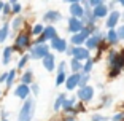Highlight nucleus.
Returning a JSON list of instances; mask_svg holds the SVG:
<instances>
[{"instance_id":"nucleus-24","label":"nucleus","mask_w":124,"mask_h":121,"mask_svg":"<svg viewBox=\"0 0 124 121\" xmlns=\"http://www.w3.org/2000/svg\"><path fill=\"white\" fill-rule=\"evenodd\" d=\"M33 83V72L30 69L24 70V73L21 75V84H26V86H30Z\"/></svg>"},{"instance_id":"nucleus-31","label":"nucleus","mask_w":124,"mask_h":121,"mask_svg":"<svg viewBox=\"0 0 124 121\" xmlns=\"http://www.w3.org/2000/svg\"><path fill=\"white\" fill-rule=\"evenodd\" d=\"M86 112H88V107H86V104H83V102H80V100H78L77 105H75V108H73V112H72V115H73V116H78V115L86 113Z\"/></svg>"},{"instance_id":"nucleus-2","label":"nucleus","mask_w":124,"mask_h":121,"mask_svg":"<svg viewBox=\"0 0 124 121\" xmlns=\"http://www.w3.org/2000/svg\"><path fill=\"white\" fill-rule=\"evenodd\" d=\"M33 115H35V99L29 97L24 100L21 110L18 113V121H32Z\"/></svg>"},{"instance_id":"nucleus-11","label":"nucleus","mask_w":124,"mask_h":121,"mask_svg":"<svg viewBox=\"0 0 124 121\" xmlns=\"http://www.w3.org/2000/svg\"><path fill=\"white\" fill-rule=\"evenodd\" d=\"M48 45H49V49L57 51V53H65L67 48H69V41H67L65 38H62V37H56L54 40H51Z\"/></svg>"},{"instance_id":"nucleus-35","label":"nucleus","mask_w":124,"mask_h":121,"mask_svg":"<svg viewBox=\"0 0 124 121\" xmlns=\"http://www.w3.org/2000/svg\"><path fill=\"white\" fill-rule=\"evenodd\" d=\"M89 81H91V75L81 73V77H80V83H78V88H84V86H88Z\"/></svg>"},{"instance_id":"nucleus-41","label":"nucleus","mask_w":124,"mask_h":121,"mask_svg":"<svg viewBox=\"0 0 124 121\" xmlns=\"http://www.w3.org/2000/svg\"><path fill=\"white\" fill-rule=\"evenodd\" d=\"M30 88V94H33V96H38V92H40V86H38V84L37 83H32L29 86Z\"/></svg>"},{"instance_id":"nucleus-13","label":"nucleus","mask_w":124,"mask_h":121,"mask_svg":"<svg viewBox=\"0 0 124 121\" xmlns=\"http://www.w3.org/2000/svg\"><path fill=\"white\" fill-rule=\"evenodd\" d=\"M83 22H81V19H77V18H69V21H67V30L70 32V35H75V33L81 32L83 30Z\"/></svg>"},{"instance_id":"nucleus-9","label":"nucleus","mask_w":124,"mask_h":121,"mask_svg":"<svg viewBox=\"0 0 124 121\" xmlns=\"http://www.w3.org/2000/svg\"><path fill=\"white\" fill-rule=\"evenodd\" d=\"M69 3V13H70V18H77V19H81L84 15V10L81 7V2L80 0H72V2H67Z\"/></svg>"},{"instance_id":"nucleus-44","label":"nucleus","mask_w":124,"mask_h":121,"mask_svg":"<svg viewBox=\"0 0 124 121\" xmlns=\"http://www.w3.org/2000/svg\"><path fill=\"white\" fill-rule=\"evenodd\" d=\"M61 121H78V120H77V116H73V115H62Z\"/></svg>"},{"instance_id":"nucleus-3","label":"nucleus","mask_w":124,"mask_h":121,"mask_svg":"<svg viewBox=\"0 0 124 121\" xmlns=\"http://www.w3.org/2000/svg\"><path fill=\"white\" fill-rule=\"evenodd\" d=\"M65 54L73 57V59H77V61H80V62H84V61H88V59L92 57V53L88 51L84 46H72V45H69Z\"/></svg>"},{"instance_id":"nucleus-50","label":"nucleus","mask_w":124,"mask_h":121,"mask_svg":"<svg viewBox=\"0 0 124 121\" xmlns=\"http://www.w3.org/2000/svg\"><path fill=\"white\" fill-rule=\"evenodd\" d=\"M0 121H8V120H0Z\"/></svg>"},{"instance_id":"nucleus-42","label":"nucleus","mask_w":124,"mask_h":121,"mask_svg":"<svg viewBox=\"0 0 124 121\" xmlns=\"http://www.w3.org/2000/svg\"><path fill=\"white\" fill-rule=\"evenodd\" d=\"M105 0H89V7H91V10L92 8H95V7H99V5H102Z\"/></svg>"},{"instance_id":"nucleus-14","label":"nucleus","mask_w":124,"mask_h":121,"mask_svg":"<svg viewBox=\"0 0 124 121\" xmlns=\"http://www.w3.org/2000/svg\"><path fill=\"white\" fill-rule=\"evenodd\" d=\"M41 64H43V67H45V70H46V72H54V70H56V65H57L54 53H48V54L41 59Z\"/></svg>"},{"instance_id":"nucleus-48","label":"nucleus","mask_w":124,"mask_h":121,"mask_svg":"<svg viewBox=\"0 0 124 121\" xmlns=\"http://www.w3.org/2000/svg\"><path fill=\"white\" fill-rule=\"evenodd\" d=\"M121 21L124 22V11H121Z\"/></svg>"},{"instance_id":"nucleus-22","label":"nucleus","mask_w":124,"mask_h":121,"mask_svg":"<svg viewBox=\"0 0 124 121\" xmlns=\"http://www.w3.org/2000/svg\"><path fill=\"white\" fill-rule=\"evenodd\" d=\"M67 67L70 69V73H81V70H83V62L70 57V62H67Z\"/></svg>"},{"instance_id":"nucleus-15","label":"nucleus","mask_w":124,"mask_h":121,"mask_svg":"<svg viewBox=\"0 0 124 121\" xmlns=\"http://www.w3.org/2000/svg\"><path fill=\"white\" fill-rule=\"evenodd\" d=\"M77 102H78V99L75 97V96L67 97V99L64 100V104H62V108H61L62 115H72V112H73V108H75V105H77Z\"/></svg>"},{"instance_id":"nucleus-21","label":"nucleus","mask_w":124,"mask_h":121,"mask_svg":"<svg viewBox=\"0 0 124 121\" xmlns=\"http://www.w3.org/2000/svg\"><path fill=\"white\" fill-rule=\"evenodd\" d=\"M116 57H118V49H115V48H110L108 51H107V54H105V62H107V65H108V69L115 65V62H116Z\"/></svg>"},{"instance_id":"nucleus-4","label":"nucleus","mask_w":124,"mask_h":121,"mask_svg":"<svg viewBox=\"0 0 124 121\" xmlns=\"http://www.w3.org/2000/svg\"><path fill=\"white\" fill-rule=\"evenodd\" d=\"M48 53H51L49 45H48V43H43V45H32V46L29 48L27 54H29V57L33 59V61H41V59H43Z\"/></svg>"},{"instance_id":"nucleus-20","label":"nucleus","mask_w":124,"mask_h":121,"mask_svg":"<svg viewBox=\"0 0 124 121\" xmlns=\"http://www.w3.org/2000/svg\"><path fill=\"white\" fill-rule=\"evenodd\" d=\"M24 24H26V19L22 18V16H15V19L10 22V30H13V32H21Z\"/></svg>"},{"instance_id":"nucleus-28","label":"nucleus","mask_w":124,"mask_h":121,"mask_svg":"<svg viewBox=\"0 0 124 121\" xmlns=\"http://www.w3.org/2000/svg\"><path fill=\"white\" fill-rule=\"evenodd\" d=\"M16 75H18V70H16V69H11L10 72H8L7 81H5V86H7V89H10L11 86H13V83H15V80H16Z\"/></svg>"},{"instance_id":"nucleus-25","label":"nucleus","mask_w":124,"mask_h":121,"mask_svg":"<svg viewBox=\"0 0 124 121\" xmlns=\"http://www.w3.org/2000/svg\"><path fill=\"white\" fill-rule=\"evenodd\" d=\"M10 33H11V30H10V24H8V22L2 24V26H0V43H3V41L7 40L8 37H10Z\"/></svg>"},{"instance_id":"nucleus-7","label":"nucleus","mask_w":124,"mask_h":121,"mask_svg":"<svg viewBox=\"0 0 124 121\" xmlns=\"http://www.w3.org/2000/svg\"><path fill=\"white\" fill-rule=\"evenodd\" d=\"M119 21H121V11H118V10L110 11L108 16L105 18V27H107V30L116 29V27L119 26Z\"/></svg>"},{"instance_id":"nucleus-5","label":"nucleus","mask_w":124,"mask_h":121,"mask_svg":"<svg viewBox=\"0 0 124 121\" xmlns=\"http://www.w3.org/2000/svg\"><path fill=\"white\" fill-rule=\"evenodd\" d=\"M94 96H95V89L92 88L91 84H88V86H84V88H78L75 97H77L80 102L88 105V104H91L92 100H94Z\"/></svg>"},{"instance_id":"nucleus-38","label":"nucleus","mask_w":124,"mask_h":121,"mask_svg":"<svg viewBox=\"0 0 124 121\" xmlns=\"http://www.w3.org/2000/svg\"><path fill=\"white\" fill-rule=\"evenodd\" d=\"M91 121H108V118L103 116L102 113H94L91 116Z\"/></svg>"},{"instance_id":"nucleus-8","label":"nucleus","mask_w":124,"mask_h":121,"mask_svg":"<svg viewBox=\"0 0 124 121\" xmlns=\"http://www.w3.org/2000/svg\"><path fill=\"white\" fill-rule=\"evenodd\" d=\"M57 69V73H56V86H62L65 83V78H67V61H59V64L56 65Z\"/></svg>"},{"instance_id":"nucleus-30","label":"nucleus","mask_w":124,"mask_h":121,"mask_svg":"<svg viewBox=\"0 0 124 121\" xmlns=\"http://www.w3.org/2000/svg\"><path fill=\"white\" fill-rule=\"evenodd\" d=\"M10 7H11V15L21 16V13H22V3H19V2H16V0H11Z\"/></svg>"},{"instance_id":"nucleus-6","label":"nucleus","mask_w":124,"mask_h":121,"mask_svg":"<svg viewBox=\"0 0 124 121\" xmlns=\"http://www.w3.org/2000/svg\"><path fill=\"white\" fill-rule=\"evenodd\" d=\"M103 38H105V32L99 29L97 32H94V33L91 35V37L88 38V40L84 41V45H83V46L86 48L88 51H91V53H92V51H95V49H97V46H99V45H100V43L103 41Z\"/></svg>"},{"instance_id":"nucleus-52","label":"nucleus","mask_w":124,"mask_h":121,"mask_svg":"<svg viewBox=\"0 0 124 121\" xmlns=\"http://www.w3.org/2000/svg\"><path fill=\"white\" fill-rule=\"evenodd\" d=\"M0 96H2V92H0Z\"/></svg>"},{"instance_id":"nucleus-53","label":"nucleus","mask_w":124,"mask_h":121,"mask_svg":"<svg viewBox=\"0 0 124 121\" xmlns=\"http://www.w3.org/2000/svg\"><path fill=\"white\" fill-rule=\"evenodd\" d=\"M53 121H56V120H53Z\"/></svg>"},{"instance_id":"nucleus-34","label":"nucleus","mask_w":124,"mask_h":121,"mask_svg":"<svg viewBox=\"0 0 124 121\" xmlns=\"http://www.w3.org/2000/svg\"><path fill=\"white\" fill-rule=\"evenodd\" d=\"M100 100H102V102L99 104V108H107V107L111 105V100H113V97H111L110 94H103Z\"/></svg>"},{"instance_id":"nucleus-17","label":"nucleus","mask_w":124,"mask_h":121,"mask_svg":"<svg viewBox=\"0 0 124 121\" xmlns=\"http://www.w3.org/2000/svg\"><path fill=\"white\" fill-rule=\"evenodd\" d=\"M108 7H107V2H103L102 5H99V7H95V8H92V15H94V18L97 19H105L107 16H108Z\"/></svg>"},{"instance_id":"nucleus-36","label":"nucleus","mask_w":124,"mask_h":121,"mask_svg":"<svg viewBox=\"0 0 124 121\" xmlns=\"http://www.w3.org/2000/svg\"><path fill=\"white\" fill-rule=\"evenodd\" d=\"M121 72H123V70L116 69V67H111V69H108V75H107V77H108L110 80H115V78H118L121 75Z\"/></svg>"},{"instance_id":"nucleus-32","label":"nucleus","mask_w":124,"mask_h":121,"mask_svg":"<svg viewBox=\"0 0 124 121\" xmlns=\"http://www.w3.org/2000/svg\"><path fill=\"white\" fill-rule=\"evenodd\" d=\"M43 29H45V24H33V27L29 30V33L32 37H40L41 33H43Z\"/></svg>"},{"instance_id":"nucleus-47","label":"nucleus","mask_w":124,"mask_h":121,"mask_svg":"<svg viewBox=\"0 0 124 121\" xmlns=\"http://www.w3.org/2000/svg\"><path fill=\"white\" fill-rule=\"evenodd\" d=\"M3 5H5V2H0V13H2V10H3Z\"/></svg>"},{"instance_id":"nucleus-16","label":"nucleus","mask_w":124,"mask_h":121,"mask_svg":"<svg viewBox=\"0 0 124 121\" xmlns=\"http://www.w3.org/2000/svg\"><path fill=\"white\" fill-rule=\"evenodd\" d=\"M13 94H15L18 99L26 100V99H29V97H30V88H29V86H26V84H21V83H19L18 86L15 88Z\"/></svg>"},{"instance_id":"nucleus-1","label":"nucleus","mask_w":124,"mask_h":121,"mask_svg":"<svg viewBox=\"0 0 124 121\" xmlns=\"http://www.w3.org/2000/svg\"><path fill=\"white\" fill-rule=\"evenodd\" d=\"M30 46H32V35L29 33V30H21L15 37V43L11 48H13V51L24 54L26 51H29Z\"/></svg>"},{"instance_id":"nucleus-46","label":"nucleus","mask_w":124,"mask_h":121,"mask_svg":"<svg viewBox=\"0 0 124 121\" xmlns=\"http://www.w3.org/2000/svg\"><path fill=\"white\" fill-rule=\"evenodd\" d=\"M118 5H119V7H123V8H124V0H118Z\"/></svg>"},{"instance_id":"nucleus-45","label":"nucleus","mask_w":124,"mask_h":121,"mask_svg":"<svg viewBox=\"0 0 124 121\" xmlns=\"http://www.w3.org/2000/svg\"><path fill=\"white\" fill-rule=\"evenodd\" d=\"M7 75H8V72H5V73L0 75V83H5V81H7Z\"/></svg>"},{"instance_id":"nucleus-40","label":"nucleus","mask_w":124,"mask_h":121,"mask_svg":"<svg viewBox=\"0 0 124 121\" xmlns=\"http://www.w3.org/2000/svg\"><path fill=\"white\" fill-rule=\"evenodd\" d=\"M2 15H3V16H10V15H11V7H10V2H5L3 10H2Z\"/></svg>"},{"instance_id":"nucleus-18","label":"nucleus","mask_w":124,"mask_h":121,"mask_svg":"<svg viewBox=\"0 0 124 121\" xmlns=\"http://www.w3.org/2000/svg\"><path fill=\"white\" fill-rule=\"evenodd\" d=\"M41 37H45V40L49 43L51 40H54L56 37H59V33H57V29H56L54 26H45L43 29V33H41Z\"/></svg>"},{"instance_id":"nucleus-43","label":"nucleus","mask_w":124,"mask_h":121,"mask_svg":"<svg viewBox=\"0 0 124 121\" xmlns=\"http://www.w3.org/2000/svg\"><path fill=\"white\" fill-rule=\"evenodd\" d=\"M107 7H108V11H113V10H116L118 2H116V0H110L108 3H107Z\"/></svg>"},{"instance_id":"nucleus-12","label":"nucleus","mask_w":124,"mask_h":121,"mask_svg":"<svg viewBox=\"0 0 124 121\" xmlns=\"http://www.w3.org/2000/svg\"><path fill=\"white\" fill-rule=\"evenodd\" d=\"M80 77H81V73H69L67 75L65 83H64V86H65L67 91H75V89H78Z\"/></svg>"},{"instance_id":"nucleus-26","label":"nucleus","mask_w":124,"mask_h":121,"mask_svg":"<svg viewBox=\"0 0 124 121\" xmlns=\"http://www.w3.org/2000/svg\"><path fill=\"white\" fill-rule=\"evenodd\" d=\"M13 48L11 46H7L3 49V54H2V64H5V65H7V64H10L11 62V57H13Z\"/></svg>"},{"instance_id":"nucleus-27","label":"nucleus","mask_w":124,"mask_h":121,"mask_svg":"<svg viewBox=\"0 0 124 121\" xmlns=\"http://www.w3.org/2000/svg\"><path fill=\"white\" fill-rule=\"evenodd\" d=\"M94 65H95V62H94V59H88V61H84L83 62V70H81V73H86V75H91V72L94 70Z\"/></svg>"},{"instance_id":"nucleus-39","label":"nucleus","mask_w":124,"mask_h":121,"mask_svg":"<svg viewBox=\"0 0 124 121\" xmlns=\"http://www.w3.org/2000/svg\"><path fill=\"white\" fill-rule=\"evenodd\" d=\"M123 115H124L123 110L116 112V113H113V116L110 118V121H123Z\"/></svg>"},{"instance_id":"nucleus-23","label":"nucleus","mask_w":124,"mask_h":121,"mask_svg":"<svg viewBox=\"0 0 124 121\" xmlns=\"http://www.w3.org/2000/svg\"><path fill=\"white\" fill-rule=\"evenodd\" d=\"M67 99V94L65 92H61V94H57V97H56L54 104H53V110H54V113H59L62 108V104H64V100Z\"/></svg>"},{"instance_id":"nucleus-29","label":"nucleus","mask_w":124,"mask_h":121,"mask_svg":"<svg viewBox=\"0 0 124 121\" xmlns=\"http://www.w3.org/2000/svg\"><path fill=\"white\" fill-rule=\"evenodd\" d=\"M116 69L119 70H124V48H121V49H118V57H116V62H115V65ZM111 69V67H110Z\"/></svg>"},{"instance_id":"nucleus-10","label":"nucleus","mask_w":124,"mask_h":121,"mask_svg":"<svg viewBox=\"0 0 124 121\" xmlns=\"http://www.w3.org/2000/svg\"><path fill=\"white\" fill-rule=\"evenodd\" d=\"M43 21L46 22L48 26H54L59 21H62V13L57 10H48V11H45V15H43Z\"/></svg>"},{"instance_id":"nucleus-37","label":"nucleus","mask_w":124,"mask_h":121,"mask_svg":"<svg viewBox=\"0 0 124 121\" xmlns=\"http://www.w3.org/2000/svg\"><path fill=\"white\" fill-rule=\"evenodd\" d=\"M115 30H116V33H118V38H119V41L124 40V22H123V24H119V26H118Z\"/></svg>"},{"instance_id":"nucleus-19","label":"nucleus","mask_w":124,"mask_h":121,"mask_svg":"<svg viewBox=\"0 0 124 121\" xmlns=\"http://www.w3.org/2000/svg\"><path fill=\"white\" fill-rule=\"evenodd\" d=\"M105 41H107V45H108L110 48L116 46V45L119 43V38H118V33H116V30H115V29H111V30H107V32H105Z\"/></svg>"},{"instance_id":"nucleus-33","label":"nucleus","mask_w":124,"mask_h":121,"mask_svg":"<svg viewBox=\"0 0 124 121\" xmlns=\"http://www.w3.org/2000/svg\"><path fill=\"white\" fill-rule=\"evenodd\" d=\"M30 61V57H29V54L27 53H24V54L19 57V61H18V65H16V70H22V69H26V65H27V62Z\"/></svg>"},{"instance_id":"nucleus-51","label":"nucleus","mask_w":124,"mask_h":121,"mask_svg":"<svg viewBox=\"0 0 124 121\" xmlns=\"http://www.w3.org/2000/svg\"><path fill=\"white\" fill-rule=\"evenodd\" d=\"M123 121H124V115H123Z\"/></svg>"},{"instance_id":"nucleus-49","label":"nucleus","mask_w":124,"mask_h":121,"mask_svg":"<svg viewBox=\"0 0 124 121\" xmlns=\"http://www.w3.org/2000/svg\"><path fill=\"white\" fill-rule=\"evenodd\" d=\"M121 110H123V112H124V104H123V105H121Z\"/></svg>"}]
</instances>
